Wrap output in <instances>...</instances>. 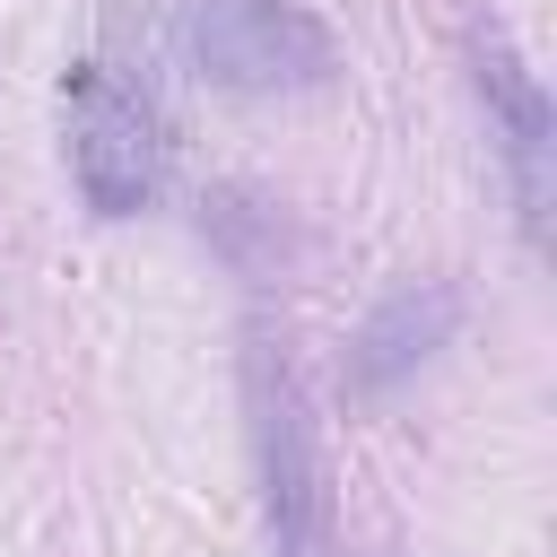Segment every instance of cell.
<instances>
[{"label": "cell", "mask_w": 557, "mask_h": 557, "mask_svg": "<svg viewBox=\"0 0 557 557\" xmlns=\"http://www.w3.org/2000/svg\"><path fill=\"white\" fill-rule=\"evenodd\" d=\"M244 426H252V470H261L270 557H339V513H331L322 426H313L296 348H287V331H270V322L244 331Z\"/></svg>", "instance_id": "6da1fadb"}, {"label": "cell", "mask_w": 557, "mask_h": 557, "mask_svg": "<svg viewBox=\"0 0 557 557\" xmlns=\"http://www.w3.org/2000/svg\"><path fill=\"white\" fill-rule=\"evenodd\" d=\"M191 61L226 96H305L339 70V44L305 0H191Z\"/></svg>", "instance_id": "7a4b0ae2"}, {"label": "cell", "mask_w": 557, "mask_h": 557, "mask_svg": "<svg viewBox=\"0 0 557 557\" xmlns=\"http://www.w3.org/2000/svg\"><path fill=\"white\" fill-rule=\"evenodd\" d=\"M61 113H70V174H78L87 209H96V218L148 209V191H157V131H148V104H139L113 70H70Z\"/></svg>", "instance_id": "3957f363"}, {"label": "cell", "mask_w": 557, "mask_h": 557, "mask_svg": "<svg viewBox=\"0 0 557 557\" xmlns=\"http://www.w3.org/2000/svg\"><path fill=\"white\" fill-rule=\"evenodd\" d=\"M453 322H461V287H453V278H409V287H392V296L357 322V339H348V392H357V400H383L392 383H409V374L453 339Z\"/></svg>", "instance_id": "277c9868"}, {"label": "cell", "mask_w": 557, "mask_h": 557, "mask_svg": "<svg viewBox=\"0 0 557 557\" xmlns=\"http://www.w3.org/2000/svg\"><path fill=\"white\" fill-rule=\"evenodd\" d=\"M479 96H487V122H496V139H505L522 226H540V209H548V96H540V78L513 61L505 35H479Z\"/></svg>", "instance_id": "5b68a950"}]
</instances>
